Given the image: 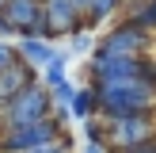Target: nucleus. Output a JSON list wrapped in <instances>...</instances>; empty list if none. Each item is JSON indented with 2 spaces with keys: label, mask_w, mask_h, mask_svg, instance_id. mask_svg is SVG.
Segmentation results:
<instances>
[{
  "label": "nucleus",
  "mask_w": 156,
  "mask_h": 153,
  "mask_svg": "<svg viewBox=\"0 0 156 153\" xmlns=\"http://www.w3.org/2000/svg\"><path fill=\"white\" fill-rule=\"evenodd\" d=\"M99 99V119H126V115H149L156 111V88L141 76H126V80H111V84H91Z\"/></svg>",
  "instance_id": "obj_1"
},
{
  "label": "nucleus",
  "mask_w": 156,
  "mask_h": 153,
  "mask_svg": "<svg viewBox=\"0 0 156 153\" xmlns=\"http://www.w3.org/2000/svg\"><path fill=\"white\" fill-rule=\"evenodd\" d=\"M53 111H57V107H53V92L38 80V84H30L15 103H8L4 111H0V130H19V126L46 122V119H53Z\"/></svg>",
  "instance_id": "obj_2"
},
{
  "label": "nucleus",
  "mask_w": 156,
  "mask_h": 153,
  "mask_svg": "<svg viewBox=\"0 0 156 153\" xmlns=\"http://www.w3.org/2000/svg\"><path fill=\"white\" fill-rule=\"evenodd\" d=\"M156 142V111L149 115H126V119H111L107 122V145L111 153H126L137 145Z\"/></svg>",
  "instance_id": "obj_3"
},
{
  "label": "nucleus",
  "mask_w": 156,
  "mask_h": 153,
  "mask_svg": "<svg viewBox=\"0 0 156 153\" xmlns=\"http://www.w3.org/2000/svg\"><path fill=\"white\" fill-rule=\"evenodd\" d=\"M152 42H156L152 31L137 27L133 19H122L118 27H111L103 38H99V50L114 54V58H133V61H141V58H149V46Z\"/></svg>",
  "instance_id": "obj_4"
},
{
  "label": "nucleus",
  "mask_w": 156,
  "mask_h": 153,
  "mask_svg": "<svg viewBox=\"0 0 156 153\" xmlns=\"http://www.w3.org/2000/svg\"><path fill=\"white\" fill-rule=\"evenodd\" d=\"M61 134H65V130H61L57 119L34 122V126H19V130H0V153H30L34 145L53 142V138H61Z\"/></svg>",
  "instance_id": "obj_5"
},
{
  "label": "nucleus",
  "mask_w": 156,
  "mask_h": 153,
  "mask_svg": "<svg viewBox=\"0 0 156 153\" xmlns=\"http://www.w3.org/2000/svg\"><path fill=\"white\" fill-rule=\"evenodd\" d=\"M126 76H141V61L114 58L95 46V54L88 58V84H111V80H126Z\"/></svg>",
  "instance_id": "obj_6"
},
{
  "label": "nucleus",
  "mask_w": 156,
  "mask_h": 153,
  "mask_svg": "<svg viewBox=\"0 0 156 153\" xmlns=\"http://www.w3.org/2000/svg\"><path fill=\"white\" fill-rule=\"evenodd\" d=\"M42 12H46V27H50V38L53 35H76L84 27V15L73 0H42Z\"/></svg>",
  "instance_id": "obj_7"
},
{
  "label": "nucleus",
  "mask_w": 156,
  "mask_h": 153,
  "mask_svg": "<svg viewBox=\"0 0 156 153\" xmlns=\"http://www.w3.org/2000/svg\"><path fill=\"white\" fill-rule=\"evenodd\" d=\"M30 84H38V76H34V65H27L23 58L15 61L12 69H4V73H0V111H4L8 103H15Z\"/></svg>",
  "instance_id": "obj_8"
},
{
  "label": "nucleus",
  "mask_w": 156,
  "mask_h": 153,
  "mask_svg": "<svg viewBox=\"0 0 156 153\" xmlns=\"http://www.w3.org/2000/svg\"><path fill=\"white\" fill-rule=\"evenodd\" d=\"M15 50H19V58L27 61V65H34V69H38V65L46 69V65L61 54V50H53V46H50V38H19Z\"/></svg>",
  "instance_id": "obj_9"
},
{
  "label": "nucleus",
  "mask_w": 156,
  "mask_h": 153,
  "mask_svg": "<svg viewBox=\"0 0 156 153\" xmlns=\"http://www.w3.org/2000/svg\"><path fill=\"white\" fill-rule=\"evenodd\" d=\"M69 111H73V119L80 122H91V119H99V99H95V88L91 84H84V88H76V99L69 103Z\"/></svg>",
  "instance_id": "obj_10"
},
{
  "label": "nucleus",
  "mask_w": 156,
  "mask_h": 153,
  "mask_svg": "<svg viewBox=\"0 0 156 153\" xmlns=\"http://www.w3.org/2000/svg\"><path fill=\"white\" fill-rule=\"evenodd\" d=\"M126 19H133L137 27L156 35V0H129L126 4Z\"/></svg>",
  "instance_id": "obj_11"
},
{
  "label": "nucleus",
  "mask_w": 156,
  "mask_h": 153,
  "mask_svg": "<svg viewBox=\"0 0 156 153\" xmlns=\"http://www.w3.org/2000/svg\"><path fill=\"white\" fill-rule=\"evenodd\" d=\"M126 4V0H91V12H88V27H99V23H107L118 8Z\"/></svg>",
  "instance_id": "obj_12"
},
{
  "label": "nucleus",
  "mask_w": 156,
  "mask_h": 153,
  "mask_svg": "<svg viewBox=\"0 0 156 153\" xmlns=\"http://www.w3.org/2000/svg\"><path fill=\"white\" fill-rule=\"evenodd\" d=\"M95 46H99V38L91 35V31H76V35H69V54H80V58H91L95 54Z\"/></svg>",
  "instance_id": "obj_13"
},
{
  "label": "nucleus",
  "mask_w": 156,
  "mask_h": 153,
  "mask_svg": "<svg viewBox=\"0 0 156 153\" xmlns=\"http://www.w3.org/2000/svg\"><path fill=\"white\" fill-rule=\"evenodd\" d=\"M30 153H73V138H69V134H61V138H53V142L34 145Z\"/></svg>",
  "instance_id": "obj_14"
},
{
  "label": "nucleus",
  "mask_w": 156,
  "mask_h": 153,
  "mask_svg": "<svg viewBox=\"0 0 156 153\" xmlns=\"http://www.w3.org/2000/svg\"><path fill=\"white\" fill-rule=\"evenodd\" d=\"M15 61H19V50H15L12 42H4V38H0V73H4V69H12Z\"/></svg>",
  "instance_id": "obj_15"
},
{
  "label": "nucleus",
  "mask_w": 156,
  "mask_h": 153,
  "mask_svg": "<svg viewBox=\"0 0 156 153\" xmlns=\"http://www.w3.org/2000/svg\"><path fill=\"white\" fill-rule=\"evenodd\" d=\"M141 80H149L156 88V58H141Z\"/></svg>",
  "instance_id": "obj_16"
},
{
  "label": "nucleus",
  "mask_w": 156,
  "mask_h": 153,
  "mask_svg": "<svg viewBox=\"0 0 156 153\" xmlns=\"http://www.w3.org/2000/svg\"><path fill=\"white\" fill-rule=\"evenodd\" d=\"M111 145H107V138H88L84 142V153H107Z\"/></svg>",
  "instance_id": "obj_17"
},
{
  "label": "nucleus",
  "mask_w": 156,
  "mask_h": 153,
  "mask_svg": "<svg viewBox=\"0 0 156 153\" xmlns=\"http://www.w3.org/2000/svg\"><path fill=\"white\" fill-rule=\"evenodd\" d=\"M8 35H15V31H12V23H8V15L0 12V38H4V42H8Z\"/></svg>",
  "instance_id": "obj_18"
},
{
  "label": "nucleus",
  "mask_w": 156,
  "mask_h": 153,
  "mask_svg": "<svg viewBox=\"0 0 156 153\" xmlns=\"http://www.w3.org/2000/svg\"><path fill=\"white\" fill-rule=\"evenodd\" d=\"M76 8H80V15H84V27H88V12H91V0H73Z\"/></svg>",
  "instance_id": "obj_19"
},
{
  "label": "nucleus",
  "mask_w": 156,
  "mask_h": 153,
  "mask_svg": "<svg viewBox=\"0 0 156 153\" xmlns=\"http://www.w3.org/2000/svg\"><path fill=\"white\" fill-rule=\"evenodd\" d=\"M126 153H156V142H149V145H137V149H126Z\"/></svg>",
  "instance_id": "obj_20"
},
{
  "label": "nucleus",
  "mask_w": 156,
  "mask_h": 153,
  "mask_svg": "<svg viewBox=\"0 0 156 153\" xmlns=\"http://www.w3.org/2000/svg\"><path fill=\"white\" fill-rule=\"evenodd\" d=\"M4 8H8V0H0V12H4Z\"/></svg>",
  "instance_id": "obj_21"
},
{
  "label": "nucleus",
  "mask_w": 156,
  "mask_h": 153,
  "mask_svg": "<svg viewBox=\"0 0 156 153\" xmlns=\"http://www.w3.org/2000/svg\"><path fill=\"white\" fill-rule=\"evenodd\" d=\"M126 4H129V0H126Z\"/></svg>",
  "instance_id": "obj_22"
}]
</instances>
